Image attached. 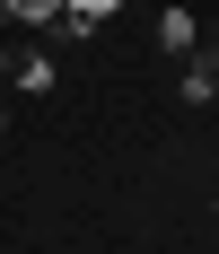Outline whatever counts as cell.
Wrapping results in <instances>:
<instances>
[{
	"label": "cell",
	"mask_w": 219,
	"mask_h": 254,
	"mask_svg": "<svg viewBox=\"0 0 219 254\" xmlns=\"http://www.w3.org/2000/svg\"><path fill=\"white\" fill-rule=\"evenodd\" d=\"M0 70H9V88H53V62H44L35 44H9V53H0Z\"/></svg>",
	"instance_id": "1"
},
{
	"label": "cell",
	"mask_w": 219,
	"mask_h": 254,
	"mask_svg": "<svg viewBox=\"0 0 219 254\" xmlns=\"http://www.w3.org/2000/svg\"><path fill=\"white\" fill-rule=\"evenodd\" d=\"M184 97H193V105L219 97V44H211V53H184Z\"/></svg>",
	"instance_id": "2"
},
{
	"label": "cell",
	"mask_w": 219,
	"mask_h": 254,
	"mask_svg": "<svg viewBox=\"0 0 219 254\" xmlns=\"http://www.w3.org/2000/svg\"><path fill=\"white\" fill-rule=\"evenodd\" d=\"M105 9H114V0H71V9L53 18V35H71V44H79V35H97V18H105Z\"/></svg>",
	"instance_id": "3"
},
{
	"label": "cell",
	"mask_w": 219,
	"mask_h": 254,
	"mask_svg": "<svg viewBox=\"0 0 219 254\" xmlns=\"http://www.w3.org/2000/svg\"><path fill=\"white\" fill-rule=\"evenodd\" d=\"M158 44H167V53H202V35H193V9H167V18H158Z\"/></svg>",
	"instance_id": "4"
},
{
	"label": "cell",
	"mask_w": 219,
	"mask_h": 254,
	"mask_svg": "<svg viewBox=\"0 0 219 254\" xmlns=\"http://www.w3.org/2000/svg\"><path fill=\"white\" fill-rule=\"evenodd\" d=\"M0 18H18V26H53V18H62V0H0Z\"/></svg>",
	"instance_id": "5"
},
{
	"label": "cell",
	"mask_w": 219,
	"mask_h": 254,
	"mask_svg": "<svg viewBox=\"0 0 219 254\" xmlns=\"http://www.w3.org/2000/svg\"><path fill=\"white\" fill-rule=\"evenodd\" d=\"M0 114H9V105H0Z\"/></svg>",
	"instance_id": "6"
}]
</instances>
